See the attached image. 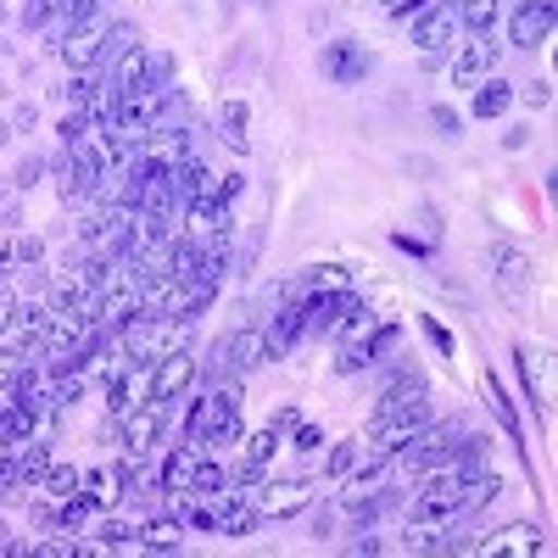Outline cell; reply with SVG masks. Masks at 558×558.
<instances>
[{"label":"cell","instance_id":"obj_1","mask_svg":"<svg viewBox=\"0 0 558 558\" xmlns=\"http://www.w3.org/2000/svg\"><path fill=\"white\" fill-rule=\"evenodd\" d=\"M118 347H123V357H129L134 368H151L162 352L184 347V324H173V318H151V313H134L123 330H118Z\"/></svg>","mask_w":558,"mask_h":558},{"label":"cell","instance_id":"obj_36","mask_svg":"<svg viewBox=\"0 0 558 558\" xmlns=\"http://www.w3.org/2000/svg\"><path fill=\"white\" fill-rule=\"evenodd\" d=\"M39 173H45V162H39V157H28V162L17 168V184H23V191H28V184H39Z\"/></svg>","mask_w":558,"mask_h":558},{"label":"cell","instance_id":"obj_38","mask_svg":"<svg viewBox=\"0 0 558 558\" xmlns=\"http://www.w3.org/2000/svg\"><path fill=\"white\" fill-rule=\"evenodd\" d=\"M0 553H17V547H12V536H7V525H0Z\"/></svg>","mask_w":558,"mask_h":558},{"label":"cell","instance_id":"obj_26","mask_svg":"<svg viewBox=\"0 0 558 558\" xmlns=\"http://www.w3.org/2000/svg\"><path fill=\"white\" fill-rule=\"evenodd\" d=\"M279 452V430L274 425H263L252 441H246V463H252V470H268V458Z\"/></svg>","mask_w":558,"mask_h":558},{"label":"cell","instance_id":"obj_21","mask_svg":"<svg viewBox=\"0 0 558 558\" xmlns=\"http://www.w3.org/2000/svg\"><path fill=\"white\" fill-rule=\"evenodd\" d=\"M508 101H514V89H508V78H481L475 84V118H502L508 112Z\"/></svg>","mask_w":558,"mask_h":558},{"label":"cell","instance_id":"obj_39","mask_svg":"<svg viewBox=\"0 0 558 558\" xmlns=\"http://www.w3.org/2000/svg\"><path fill=\"white\" fill-rule=\"evenodd\" d=\"M436 7H447V12H458V7H463V0H436Z\"/></svg>","mask_w":558,"mask_h":558},{"label":"cell","instance_id":"obj_34","mask_svg":"<svg viewBox=\"0 0 558 558\" xmlns=\"http://www.w3.org/2000/svg\"><path fill=\"white\" fill-rule=\"evenodd\" d=\"M347 553H386V542H380V536H368V531H357V536L347 542Z\"/></svg>","mask_w":558,"mask_h":558},{"label":"cell","instance_id":"obj_33","mask_svg":"<svg viewBox=\"0 0 558 558\" xmlns=\"http://www.w3.org/2000/svg\"><path fill=\"white\" fill-rule=\"evenodd\" d=\"M291 436H296V447H302V452H313V447H324V430H318V425H296Z\"/></svg>","mask_w":558,"mask_h":558},{"label":"cell","instance_id":"obj_5","mask_svg":"<svg viewBox=\"0 0 558 558\" xmlns=\"http://www.w3.org/2000/svg\"><path fill=\"white\" fill-rule=\"evenodd\" d=\"M191 380H196V357L184 352V347H173V352H162V357L151 363V391H146V397L173 408V397L191 391Z\"/></svg>","mask_w":558,"mask_h":558},{"label":"cell","instance_id":"obj_15","mask_svg":"<svg viewBox=\"0 0 558 558\" xmlns=\"http://www.w3.org/2000/svg\"><path fill=\"white\" fill-rule=\"evenodd\" d=\"M452 34H458V17L447 7L418 12V23H413V45H418V51H436V45H447Z\"/></svg>","mask_w":558,"mask_h":558},{"label":"cell","instance_id":"obj_23","mask_svg":"<svg viewBox=\"0 0 558 558\" xmlns=\"http://www.w3.org/2000/svg\"><path fill=\"white\" fill-rule=\"evenodd\" d=\"M229 486V470L218 458H196V475H191V497H218Z\"/></svg>","mask_w":558,"mask_h":558},{"label":"cell","instance_id":"obj_18","mask_svg":"<svg viewBox=\"0 0 558 558\" xmlns=\"http://www.w3.org/2000/svg\"><path fill=\"white\" fill-rule=\"evenodd\" d=\"M140 547H151V553H173L184 542V520L179 514H162V520H146V525H134Z\"/></svg>","mask_w":558,"mask_h":558},{"label":"cell","instance_id":"obj_12","mask_svg":"<svg viewBox=\"0 0 558 558\" xmlns=\"http://www.w3.org/2000/svg\"><path fill=\"white\" fill-rule=\"evenodd\" d=\"M286 291H291V302L296 296H336V291H352V274L341 263H318V268H307L296 286H286Z\"/></svg>","mask_w":558,"mask_h":558},{"label":"cell","instance_id":"obj_17","mask_svg":"<svg viewBox=\"0 0 558 558\" xmlns=\"http://www.w3.org/2000/svg\"><path fill=\"white\" fill-rule=\"evenodd\" d=\"M134 45H140V34H134V23H112V28H101V57H96V73L107 78L129 51H134Z\"/></svg>","mask_w":558,"mask_h":558},{"label":"cell","instance_id":"obj_25","mask_svg":"<svg viewBox=\"0 0 558 558\" xmlns=\"http://www.w3.org/2000/svg\"><path fill=\"white\" fill-rule=\"evenodd\" d=\"M39 486H45V497H51V502H68V497H78V470H73V463H51Z\"/></svg>","mask_w":558,"mask_h":558},{"label":"cell","instance_id":"obj_37","mask_svg":"<svg viewBox=\"0 0 558 558\" xmlns=\"http://www.w3.org/2000/svg\"><path fill=\"white\" fill-rule=\"evenodd\" d=\"M436 129H447V134H458V112H452V107H436Z\"/></svg>","mask_w":558,"mask_h":558},{"label":"cell","instance_id":"obj_16","mask_svg":"<svg viewBox=\"0 0 558 558\" xmlns=\"http://www.w3.org/2000/svg\"><path fill=\"white\" fill-rule=\"evenodd\" d=\"M246 123H252V107L246 101H223V118H218V140L235 157H246L252 151V134H246Z\"/></svg>","mask_w":558,"mask_h":558},{"label":"cell","instance_id":"obj_40","mask_svg":"<svg viewBox=\"0 0 558 558\" xmlns=\"http://www.w3.org/2000/svg\"><path fill=\"white\" fill-rule=\"evenodd\" d=\"M391 7H397V0H386V12H391Z\"/></svg>","mask_w":558,"mask_h":558},{"label":"cell","instance_id":"obj_24","mask_svg":"<svg viewBox=\"0 0 558 558\" xmlns=\"http://www.w3.org/2000/svg\"><path fill=\"white\" fill-rule=\"evenodd\" d=\"M17 470H23V486H39L45 481V470H51V452H45L34 436L17 447Z\"/></svg>","mask_w":558,"mask_h":558},{"label":"cell","instance_id":"obj_35","mask_svg":"<svg viewBox=\"0 0 558 558\" xmlns=\"http://www.w3.org/2000/svg\"><path fill=\"white\" fill-rule=\"evenodd\" d=\"M268 425H274V430H279V436H291V430H296V425H302V418H296V408H279V413H274V418H268Z\"/></svg>","mask_w":558,"mask_h":558},{"label":"cell","instance_id":"obj_14","mask_svg":"<svg viewBox=\"0 0 558 558\" xmlns=\"http://www.w3.org/2000/svg\"><path fill=\"white\" fill-rule=\"evenodd\" d=\"M45 263V246L34 235H7L0 241V274H34Z\"/></svg>","mask_w":558,"mask_h":558},{"label":"cell","instance_id":"obj_11","mask_svg":"<svg viewBox=\"0 0 558 558\" xmlns=\"http://www.w3.org/2000/svg\"><path fill=\"white\" fill-rule=\"evenodd\" d=\"M57 57L68 62V73H89L101 57V28L96 23H84V28H68L62 45H57Z\"/></svg>","mask_w":558,"mask_h":558},{"label":"cell","instance_id":"obj_29","mask_svg":"<svg viewBox=\"0 0 558 558\" xmlns=\"http://www.w3.org/2000/svg\"><path fill=\"white\" fill-rule=\"evenodd\" d=\"M357 447H363L357 436H352V441H336V452H330V475H336V481H347V475H352V463H357Z\"/></svg>","mask_w":558,"mask_h":558},{"label":"cell","instance_id":"obj_3","mask_svg":"<svg viewBox=\"0 0 558 558\" xmlns=\"http://www.w3.org/2000/svg\"><path fill=\"white\" fill-rule=\"evenodd\" d=\"M162 425H168V402H151V397L140 402L134 413H123V463H129V470H140V463L151 458Z\"/></svg>","mask_w":558,"mask_h":558},{"label":"cell","instance_id":"obj_7","mask_svg":"<svg viewBox=\"0 0 558 558\" xmlns=\"http://www.w3.org/2000/svg\"><path fill=\"white\" fill-rule=\"evenodd\" d=\"M497 57H502V45L492 39V34H470V45L452 57V84H463V89H475L481 78H492L497 73Z\"/></svg>","mask_w":558,"mask_h":558},{"label":"cell","instance_id":"obj_2","mask_svg":"<svg viewBox=\"0 0 558 558\" xmlns=\"http://www.w3.org/2000/svg\"><path fill=\"white\" fill-rule=\"evenodd\" d=\"M257 363H268V336H263V324H241L235 336H223L213 347V363H207V380H223V375H252Z\"/></svg>","mask_w":558,"mask_h":558},{"label":"cell","instance_id":"obj_9","mask_svg":"<svg viewBox=\"0 0 558 558\" xmlns=\"http://www.w3.org/2000/svg\"><path fill=\"white\" fill-rule=\"evenodd\" d=\"M558 23V0H525V7L514 12V28H508V39L520 45V51H536V45H547Z\"/></svg>","mask_w":558,"mask_h":558},{"label":"cell","instance_id":"obj_8","mask_svg":"<svg viewBox=\"0 0 558 558\" xmlns=\"http://www.w3.org/2000/svg\"><path fill=\"white\" fill-rule=\"evenodd\" d=\"M78 497H84L89 508L123 502V497H129V463H123V458H118V463H96L89 475H78Z\"/></svg>","mask_w":558,"mask_h":558},{"label":"cell","instance_id":"obj_31","mask_svg":"<svg viewBox=\"0 0 558 558\" xmlns=\"http://www.w3.org/2000/svg\"><path fill=\"white\" fill-rule=\"evenodd\" d=\"M129 542H134V525H123V520L101 525V547H129Z\"/></svg>","mask_w":558,"mask_h":558},{"label":"cell","instance_id":"obj_22","mask_svg":"<svg viewBox=\"0 0 558 558\" xmlns=\"http://www.w3.org/2000/svg\"><path fill=\"white\" fill-rule=\"evenodd\" d=\"M173 51H146V78H140V96H168L173 89Z\"/></svg>","mask_w":558,"mask_h":558},{"label":"cell","instance_id":"obj_20","mask_svg":"<svg viewBox=\"0 0 558 558\" xmlns=\"http://www.w3.org/2000/svg\"><path fill=\"white\" fill-rule=\"evenodd\" d=\"M463 34H492L497 17H502V0H463V7L452 12Z\"/></svg>","mask_w":558,"mask_h":558},{"label":"cell","instance_id":"obj_30","mask_svg":"<svg viewBox=\"0 0 558 558\" xmlns=\"http://www.w3.org/2000/svg\"><path fill=\"white\" fill-rule=\"evenodd\" d=\"M17 307H23V302H17V296H12L7 286H0V341L12 336V324H17Z\"/></svg>","mask_w":558,"mask_h":558},{"label":"cell","instance_id":"obj_32","mask_svg":"<svg viewBox=\"0 0 558 558\" xmlns=\"http://www.w3.org/2000/svg\"><path fill=\"white\" fill-rule=\"evenodd\" d=\"M547 101H553V78H536V84L525 89V107H531V112H542Z\"/></svg>","mask_w":558,"mask_h":558},{"label":"cell","instance_id":"obj_28","mask_svg":"<svg viewBox=\"0 0 558 558\" xmlns=\"http://www.w3.org/2000/svg\"><path fill=\"white\" fill-rule=\"evenodd\" d=\"M486 397H492V408H497V418H502V430L520 441V418H514V408H508V397H502V386H497L492 375H486Z\"/></svg>","mask_w":558,"mask_h":558},{"label":"cell","instance_id":"obj_19","mask_svg":"<svg viewBox=\"0 0 558 558\" xmlns=\"http://www.w3.org/2000/svg\"><path fill=\"white\" fill-rule=\"evenodd\" d=\"M196 447H179V452H168V463H162V475H157V486L162 492H191V475H196Z\"/></svg>","mask_w":558,"mask_h":558},{"label":"cell","instance_id":"obj_6","mask_svg":"<svg viewBox=\"0 0 558 558\" xmlns=\"http://www.w3.org/2000/svg\"><path fill=\"white\" fill-rule=\"evenodd\" d=\"M318 73L330 84H357V78L375 73V57H368L363 45H352V39H336V45H324V51H318Z\"/></svg>","mask_w":558,"mask_h":558},{"label":"cell","instance_id":"obj_10","mask_svg":"<svg viewBox=\"0 0 558 558\" xmlns=\"http://www.w3.org/2000/svg\"><path fill=\"white\" fill-rule=\"evenodd\" d=\"M492 274H497V286L514 296V302H525L531 296V279H536V268H531V257L525 252H514V246H492Z\"/></svg>","mask_w":558,"mask_h":558},{"label":"cell","instance_id":"obj_13","mask_svg":"<svg viewBox=\"0 0 558 558\" xmlns=\"http://www.w3.org/2000/svg\"><path fill=\"white\" fill-rule=\"evenodd\" d=\"M463 553H542V531L536 525H502L497 536H486V542H470Z\"/></svg>","mask_w":558,"mask_h":558},{"label":"cell","instance_id":"obj_4","mask_svg":"<svg viewBox=\"0 0 558 558\" xmlns=\"http://www.w3.org/2000/svg\"><path fill=\"white\" fill-rule=\"evenodd\" d=\"M246 497H252V508L263 520H291V514H302V508H313V486L307 481H274V486L257 481Z\"/></svg>","mask_w":558,"mask_h":558},{"label":"cell","instance_id":"obj_27","mask_svg":"<svg viewBox=\"0 0 558 558\" xmlns=\"http://www.w3.org/2000/svg\"><path fill=\"white\" fill-rule=\"evenodd\" d=\"M57 520H62V536H78L84 520H89V502H84V497H68V502L57 508Z\"/></svg>","mask_w":558,"mask_h":558}]
</instances>
